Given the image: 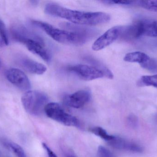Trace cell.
<instances>
[{
  "label": "cell",
  "mask_w": 157,
  "mask_h": 157,
  "mask_svg": "<svg viewBox=\"0 0 157 157\" xmlns=\"http://www.w3.org/2000/svg\"><path fill=\"white\" fill-rule=\"evenodd\" d=\"M128 121H129V124H131L132 126H135L137 124V120H136V117H135V116H133V115L129 117Z\"/></svg>",
  "instance_id": "obj_25"
},
{
  "label": "cell",
  "mask_w": 157,
  "mask_h": 157,
  "mask_svg": "<svg viewBox=\"0 0 157 157\" xmlns=\"http://www.w3.org/2000/svg\"><path fill=\"white\" fill-rule=\"evenodd\" d=\"M0 157H9L5 154L2 150L0 149Z\"/></svg>",
  "instance_id": "obj_27"
},
{
  "label": "cell",
  "mask_w": 157,
  "mask_h": 157,
  "mask_svg": "<svg viewBox=\"0 0 157 157\" xmlns=\"http://www.w3.org/2000/svg\"><path fill=\"white\" fill-rule=\"evenodd\" d=\"M140 36L157 37V21L154 19H143L137 21Z\"/></svg>",
  "instance_id": "obj_13"
},
{
  "label": "cell",
  "mask_w": 157,
  "mask_h": 157,
  "mask_svg": "<svg viewBox=\"0 0 157 157\" xmlns=\"http://www.w3.org/2000/svg\"><path fill=\"white\" fill-rule=\"evenodd\" d=\"M25 110L33 116L41 115L48 104V98L46 94L38 90H28L21 98Z\"/></svg>",
  "instance_id": "obj_3"
},
{
  "label": "cell",
  "mask_w": 157,
  "mask_h": 157,
  "mask_svg": "<svg viewBox=\"0 0 157 157\" xmlns=\"http://www.w3.org/2000/svg\"><path fill=\"white\" fill-rule=\"evenodd\" d=\"M67 69L85 81H91L103 77L110 79L113 78L112 72L103 66L77 64L69 66Z\"/></svg>",
  "instance_id": "obj_4"
},
{
  "label": "cell",
  "mask_w": 157,
  "mask_h": 157,
  "mask_svg": "<svg viewBox=\"0 0 157 157\" xmlns=\"http://www.w3.org/2000/svg\"><path fill=\"white\" fill-rule=\"evenodd\" d=\"M45 13L52 16L64 18L74 24L96 26L108 23L110 16L103 12H88L77 11L53 3L46 5Z\"/></svg>",
  "instance_id": "obj_1"
},
{
  "label": "cell",
  "mask_w": 157,
  "mask_h": 157,
  "mask_svg": "<svg viewBox=\"0 0 157 157\" xmlns=\"http://www.w3.org/2000/svg\"><path fill=\"white\" fill-rule=\"evenodd\" d=\"M0 38L3 40L6 45L9 44V40L7 36L6 27L4 23L0 19Z\"/></svg>",
  "instance_id": "obj_21"
},
{
  "label": "cell",
  "mask_w": 157,
  "mask_h": 157,
  "mask_svg": "<svg viewBox=\"0 0 157 157\" xmlns=\"http://www.w3.org/2000/svg\"><path fill=\"white\" fill-rule=\"evenodd\" d=\"M90 131L95 135L99 136L105 141L109 142L114 138V136L109 134L103 128L100 127H95L90 128Z\"/></svg>",
  "instance_id": "obj_18"
},
{
  "label": "cell",
  "mask_w": 157,
  "mask_h": 157,
  "mask_svg": "<svg viewBox=\"0 0 157 157\" xmlns=\"http://www.w3.org/2000/svg\"><path fill=\"white\" fill-rule=\"evenodd\" d=\"M42 146H43L44 149L46 150L49 157H57L55 153L50 148V147H49L47 145V144L45 143H43Z\"/></svg>",
  "instance_id": "obj_24"
},
{
  "label": "cell",
  "mask_w": 157,
  "mask_h": 157,
  "mask_svg": "<svg viewBox=\"0 0 157 157\" xmlns=\"http://www.w3.org/2000/svg\"><path fill=\"white\" fill-rule=\"evenodd\" d=\"M98 155L99 157H114L109 150L102 146H100L98 148Z\"/></svg>",
  "instance_id": "obj_22"
},
{
  "label": "cell",
  "mask_w": 157,
  "mask_h": 157,
  "mask_svg": "<svg viewBox=\"0 0 157 157\" xmlns=\"http://www.w3.org/2000/svg\"><path fill=\"white\" fill-rule=\"evenodd\" d=\"M44 112L50 119L68 126L78 127L79 122L76 117L65 112L61 106L57 103L51 102L45 107Z\"/></svg>",
  "instance_id": "obj_5"
},
{
  "label": "cell",
  "mask_w": 157,
  "mask_h": 157,
  "mask_svg": "<svg viewBox=\"0 0 157 157\" xmlns=\"http://www.w3.org/2000/svg\"><path fill=\"white\" fill-rule=\"evenodd\" d=\"M140 36L137 22L129 26H122L120 38L124 40L132 41L138 38Z\"/></svg>",
  "instance_id": "obj_14"
},
{
  "label": "cell",
  "mask_w": 157,
  "mask_h": 157,
  "mask_svg": "<svg viewBox=\"0 0 157 157\" xmlns=\"http://www.w3.org/2000/svg\"><path fill=\"white\" fill-rule=\"evenodd\" d=\"M35 26L44 30L53 40L63 44L81 45L86 42L92 37L94 32L89 29L80 28H71V30L57 28L48 23L34 20Z\"/></svg>",
  "instance_id": "obj_2"
},
{
  "label": "cell",
  "mask_w": 157,
  "mask_h": 157,
  "mask_svg": "<svg viewBox=\"0 0 157 157\" xmlns=\"http://www.w3.org/2000/svg\"><path fill=\"white\" fill-rule=\"evenodd\" d=\"M122 26L113 27L98 38L92 46L94 51L101 50L113 43L120 38Z\"/></svg>",
  "instance_id": "obj_6"
},
{
  "label": "cell",
  "mask_w": 157,
  "mask_h": 157,
  "mask_svg": "<svg viewBox=\"0 0 157 157\" xmlns=\"http://www.w3.org/2000/svg\"><path fill=\"white\" fill-rule=\"evenodd\" d=\"M6 77L9 82L22 90H29L31 84L26 75L17 68H10L6 72Z\"/></svg>",
  "instance_id": "obj_7"
},
{
  "label": "cell",
  "mask_w": 157,
  "mask_h": 157,
  "mask_svg": "<svg viewBox=\"0 0 157 157\" xmlns=\"http://www.w3.org/2000/svg\"><path fill=\"white\" fill-rule=\"evenodd\" d=\"M11 33L13 38L15 40L24 44L31 40H42L40 37L31 32L24 26H14L11 29Z\"/></svg>",
  "instance_id": "obj_9"
},
{
  "label": "cell",
  "mask_w": 157,
  "mask_h": 157,
  "mask_svg": "<svg viewBox=\"0 0 157 157\" xmlns=\"http://www.w3.org/2000/svg\"><path fill=\"white\" fill-rule=\"evenodd\" d=\"M150 57L144 53L134 52L127 53L124 58V60L128 62L138 63L141 65L148 61Z\"/></svg>",
  "instance_id": "obj_16"
},
{
  "label": "cell",
  "mask_w": 157,
  "mask_h": 157,
  "mask_svg": "<svg viewBox=\"0 0 157 157\" xmlns=\"http://www.w3.org/2000/svg\"><path fill=\"white\" fill-rule=\"evenodd\" d=\"M110 145L120 150H125L136 153H141L143 148L140 146L127 141L123 138L114 136V138L109 142Z\"/></svg>",
  "instance_id": "obj_12"
},
{
  "label": "cell",
  "mask_w": 157,
  "mask_h": 157,
  "mask_svg": "<svg viewBox=\"0 0 157 157\" xmlns=\"http://www.w3.org/2000/svg\"><path fill=\"white\" fill-rule=\"evenodd\" d=\"M2 144L17 157H27L24 149L19 145L6 139L0 140Z\"/></svg>",
  "instance_id": "obj_15"
},
{
  "label": "cell",
  "mask_w": 157,
  "mask_h": 157,
  "mask_svg": "<svg viewBox=\"0 0 157 157\" xmlns=\"http://www.w3.org/2000/svg\"><path fill=\"white\" fill-rule=\"evenodd\" d=\"M25 45L29 50L36 54L47 62H50L51 60V55L49 51L45 47L44 41L42 40L28 41Z\"/></svg>",
  "instance_id": "obj_11"
},
{
  "label": "cell",
  "mask_w": 157,
  "mask_h": 157,
  "mask_svg": "<svg viewBox=\"0 0 157 157\" xmlns=\"http://www.w3.org/2000/svg\"><path fill=\"white\" fill-rule=\"evenodd\" d=\"M17 62L26 71L34 74L42 75L47 70V67L44 65L26 56L19 57Z\"/></svg>",
  "instance_id": "obj_10"
},
{
  "label": "cell",
  "mask_w": 157,
  "mask_h": 157,
  "mask_svg": "<svg viewBox=\"0 0 157 157\" xmlns=\"http://www.w3.org/2000/svg\"><path fill=\"white\" fill-rule=\"evenodd\" d=\"M102 2L107 5H129L134 4L135 1H103Z\"/></svg>",
  "instance_id": "obj_23"
},
{
  "label": "cell",
  "mask_w": 157,
  "mask_h": 157,
  "mask_svg": "<svg viewBox=\"0 0 157 157\" xmlns=\"http://www.w3.org/2000/svg\"><path fill=\"white\" fill-rule=\"evenodd\" d=\"M140 86H153L157 88V75L142 76L138 81Z\"/></svg>",
  "instance_id": "obj_17"
},
{
  "label": "cell",
  "mask_w": 157,
  "mask_h": 157,
  "mask_svg": "<svg viewBox=\"0 0 157 157\" xmlns=\"http://www.w3.org/2000/svg\"><path fill=\"white\" fill-rule=\"evenodd\" d=\"M1 61H0V67H1Z\"/></svg>",
  "instance_id": "obj_28"
},
{
  "label": "cell",
  "mask_w": 157,
  "mask_h": 157,
  "mask_svg": "<svg viewBox=\"0 0 157 157\" xmlns=\"http://www.w3.org/2000/svg\"><path fill=\"white\" fill-rule=\"evenodd\" d=\"M137 4L143 8L153 12H157V0L140 1L137 2Z\"/></svg>",
  "instance_id": "obj_19"
},
{
  "label": "cell",
  "mask_w": 157,
  "mask_h": 157,
  "mask_svg": "<svg viewBox=\"0 0 157 157\" xmlns=\"http://www.w3.org/2000/svg\"><path fill=\"white\" fill-rule=\"evenodd\" d=\"M141 65L142 67L148 71L154 73L157 72V61L155 59L150 58L148 61Z\"/></svg>",
  "instance_id": "obj_20"
},
{
  "label": "cell",
  "mask_w": 157,
  "mask_h": 157,
  "mask_svg": "<svg viewBox=\"0 0 157 157\" xmlns=\"http://www.w3.org/2000/svg\"><path fill=\"white\" fill-rule=\"evenodd\" d=\"M90 92L89 90L83 89L65 96L64 101L67 106L78 109L84 107L90 100Z\"/></svg>",
  "instance_id": "obj_8"
},
{
  "label": "cell",
  "mask_w": 157,
  "mask_h": 157,
  "mask_svg": "<svg viewBox=\"0 0 157 157\" xmlns=\"http://www.w3.org/2000/svg\"><path fill=\"white\" fill-rule=\"evenodd\" d=\"M5 45H6L4 41H3L2 39L0 38V48L3 47Z\"/></svg>",
  "instance_id": "obj_26"
}]
</instances>
